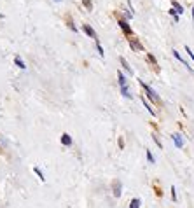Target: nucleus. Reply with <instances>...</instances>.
Instances as JSON below:
<instances>
[{"instance_id": "1", "label": "nucleus", "mask_w": 194, "mask_h": 208, "mask_svg": "<svg viewBox=\"0 0 194 208\" xmlns=\"http://www.w3.org/2000/svg\"><path fill=\"white\" fill-rule=\"evenodd\" d=\"M138 82H140V86H142V87H143V91H145L147 98H149V100H151L152 103H156V105H159V103H161V98L157 96V93H156L154 89H152V87L149 86V84H145L143 81H140V79H138Z\"/></svg>"}, {"instance_id": "2", "label": "nucleus", "mask_w": 194, "mask_h": 208, "mask_svg": "<svg viewBox=\"0 0 194 208\" xmlns=\"http://www.w3.org/2000/svg\"><path fill=\"white\" fill-rule=\"evenodd\" d=\"M121 193H122V184L119 180H114L112 182V194H114V198H119Z\"/></svg>"}, {"instance_id": "3", "label": "nucleus", "mask_w": 194, "mask_h": 208, "mask_svg": "<svg viewBox=\"0 0 194 208\" xmlns=\"http://www.w3.org/2000/svg\"><path fill=\"white\" fill-rule=\"evenodd\" d=\"M130 46L133 51H143V46L140 44V40H136L135 37H130Z\"/></svg>"}, {"instance_id": "4", "label": "nucleus", "mask_w": 194, "mask_h": 208, "mask_svg": "<svg viewBox=\"0 0 194 208\" xmlns=\"http://www.w3.org/2000/svg\"><path fill=\"white\" fill-rule=\"evenodd\" d=\"M82 30L86 32V35L87 37H91V39H95V40H98V37H96V32L89 26V24H82Z\"/></svg>"}, {"instance_id": "5", "label": "nucleus", "mask_w": 194, "mask_h": 208, "mask_svg": "<svg viewBox=\"0 0 194 208\" xmlns=\"http://www.w3.org/2000/svg\"><path fill=\"white\" fill-rule=\"evenodd\" d=\"M117 23H119V26L122 28V32H124V33H128V35H133V32H131V26L128 24V21H124V20H119Z\"/></svg>"}, {"instance_id": "6", "label": "nucleus", "mask_w": 194, "mask_h": 208, "mask_svg": "<svg viewBox=\"0 0 194 208\" xmlns=\"http://www.w3.org/2000/svg\"><path fill=\"white\" fill-rule=\"evenodd\" d=\"M171 138H173V142H175V147H177V149H182V145H184L182 136H180L179 133H173V135H171Z\"/></svg>"}, {"instance_id": "7", "label": "nucleus", "mask_w": 194, "mask_h": 208, "mask_svg": "<svg viewBox=\"0 0 194 208\" xmlns=\"http://www.w3.org/2000/svg\"><path fill=\"white\" fill-rule=\"evenodd\" d=\"M61 145H65V147L72 145V136L68 135V133H63V135H61Z\"/></svg>"}, {"instance_id": "8", "label": "nucleus", "mask_w": 194, "mask_h": 208, "mask_svg": "<svg viewBox=\"0 0 194 208\" xmlns=\"http://www.w3.org/2000/svg\"><path fill=\"white\" fill-rule=\"evenodd\" d=\"M117 79H119V86H128V81H126V77H124V73L122 72H117Z\"/></svg>"}, {"instance_id": "9", "label": "nucleus", "mask_w": 194, "mask_h": 208, "mask_svg": "<svg viewBox=\"0 0 194 208\" xmlns=\"http://www.w3.org/2000/svg\"><path fill=\"white\" fill-rule=\"evenodd\" d=\"M121 93H122V96H126V98H133V95H131V91H130V86H122L121 87Z\"/></svg>"}, {"instance_id": "10", "label": "nucleus", "mask_w": 194, "mask_h": 208, "mask_svg": "<svg viewBox=\"0 0 194 208\" xmlns=\"http://www.w3.org/2000/svg\"><path fill=\"white\" fill-rule=\"evenodd\" d=\"M14 65H16V67H20V68H23V70H24V68H26V65H24V61H23V60L20 58V56H16V58H14Z\"/></svg>"}, {"instance_id": "11", "label": "nucleus", "mask_w": 194, "mask_h": 208, "mask_svg": "<svg viewBox=\"0 0 194 208\" xmlns=\"http://www.w3.org/2000/svg\"><path fill=\"white\" fill-rule=\"evenodd\" d=\"M119 61H121V65H122V67H124V70H126L128 73H133V70H131V68H130V65H128V63H126V60H124V58H119Z\"/></svg>"}, {"instance_id": "12", "label": "nucleus", "mask_w": 194, "mask_h": 208, "mask_svg": "<svg viewBox=\"0 0 194 208\" xmlns=\"http://www.w3.org/2000/svg\"><path fill=\"white\" fill-rule=\"evenodd\" d=\"M33 171H35V175H37V177L40 179V182H44V180H46V177H44V173L40 171V168H39V166H35V168H33Z\"/></svg>"}, {"instance_id": "13", "label": "nucleus", "mask_w": 194, "mask_h": 208, "mask_svg": "<svg viewBox=\"0 0 194 208\" xmlns=\"http://www.w3.org/2000/svg\"><path fill=\"white\" fill-rule=\"evenodd\" d=\"M173 56H175V58H177V60H179V61H180V63H182V65H185V67H187V68H189V70H191V67H189V65H187V63H185V61H184V60L180 58V54H179V51H175V49H173Z\"/></svg>"}, {"instance_id": "14", "label": "nucleus", "mask_w": 194, "mask_h": 208, "mask_svg": "<svg viewBox=\"0 0 194 208\" xmlns=\"http://www.w3.org/2000/svg\"><path fill=\"white\" fill-rule=\"evenodd\" d=\"M130 208H140V199L138 198H133L130 203Z\"/></svg>"}, {"instance_id": "15", "label": "nucleus", "mask_w": 194, "mask_h": 208, "mask_svg": "<svg viewBox=\"0 0 194 208\" xmlns=\"http://www.w3.org/2000/svg\"><path fill=\"white\" fill-rule=\"evenodd\" d=\"M173 11H175V14H182L184 12V7L180 4H173Z\"/></svg>"}, {"instance_id": "16", "label": "nucleus", "mask_w": 194, "mask_h": 208, "mask_svg": "<svg viewBox=\"0 0 194 208\" xmlns=\"http://www.w3.org/2000/svg\"><path fill=\"white\" fill-rule=\"evenodd\" d=\"M147 60H149V61H151L152 65H154V68H156V70H159V68H157V61H156V58L152 56V54H147Z\"/></svg>"}, {"instance_id": "17", "label": "nucleus", "mask_w": 194, "mask_h": 208, "mask_svg": "<svg viewBox=\"0 0 194 208\" xmlns=\"http://www.w3.org/2000/svg\"><path fill=\"white\" fill-rule=\"evenodd\" d=\"M152 140L156 142V145L159 147V149H163V144H161V140L157 138V135H156V133H152Z\"/></svg>"}, {"instance_id": "18", "label": "nucleus", "mask_w": 194, "mask_h": 208, "mask_svg": "<svg viewBox=\"0 0 194 208\" xmlns=\"http://www.w3.org/2000/svg\"><path fill=\"white\" fill-rule=\"evenodd\" d=\"M96 51H98V54H100V56H103V54H105V51H103V47L100 46V42H98V40H96Z\"/></svg>"}, {"instance_id": "19", "label": "nucleus", "mask_w": 194, "mask_h": 208, "mask_svg": "<svg viewBox=\"0 0 194 208\" xmlns=\"http://www.w3.org/2000/svg\"><path fill=\"white\" fill-rule=\"evenodd\" d=\"M145 154H147V159H149V163H154V156H152V152H151V150H147V152H145Z\"/></svg>"}, {"instance_id": "20", "label": "nucleus", "mask_w": 194, "mask_h": 208, "mask_svg": "<svg viewBox=\"0 0 194 208\" xmlns=\"http://www.w3.org/2000/svg\"><path fill=\"white\" fill-rule=\"evenodd\" d=\"M143 105H145V108H147V110H149V112H151L152 116H156V112H154V110H152V107H151V105H149V103H147V102H145V100H143Z\"/></svg>"}, {"instance_id": "21", "label": "nucleus", "mask_w": 194, "mask_h": 208, "mask_svg": "<svg viewBox=\"0 0 194 208\" xmlns=\"http://www.w3.org/2000/svg\"><path fill=\"white\" fill-rule=\"evenodd\" d=\"M67 24L70 26V30H72V32H77V28H75V24L72 23V20H67Z\"/></svg>"}, {"instance_id": "22", "label": "nucleus", "mask_w": 194, "mask_h": 208, "mask_svg": "<svg viewBox=\"0 0 194 208\" xmlns=\"http://www.w3.org/2000/svg\"><path fill=\"white\" fill-rule=\"evenodd\" d=\"M82 4H84V5H86V7H87V11H91V9H93V4H91V0H84Z\"/></svg>"}, {"instance_id": "23", "label": "nucleus", "mask_w": 194, "mask_h": 208, "mask_svg": "<svg viewBox=\"0 0 194 208\" xmlns=\"http://www.w3.org/2000/svg\"><path fill=\"white\" fill-rule=\"evenodd\" d=\"M170 191H171V199H173V201H177V189L171 187Z\"/></svg>"}, {"instance_id": "24", "label": "nucleus", "mask_w": 194, "mask_h": 208, "mask_svg": "<svg viewBox=\"0 0 194 208\" xmlns=\"http://www.w3.org/2000/svg\"><path fill=\"white\" fill-rule=\"evenodd\" d=\"M185 51H187V54H189L191 58H192V60H194V53H192V51H191V49H189V47H187V46H185Z\"/></svg>"}, {"instance_id": "25", "label": "nucleus", "mask_w": 194, "mask_h": 208, "mask_svg": "<svg viewBox=\"0 0 194 208\" xmlns=\"http://www.w3.org/2000/svg\"><path fill=\"white\" fill-rule=\"evenodd\" d=\"M154 191H156V194H157V196H161V194H163V193H161V189H159V187H156Z\"/></svg>"}, {"instance_id": "26", "label": "nucleus", "mask_w": 194, "mask_h": 208, "mask_svg": "<svg viewBox=\"0 0 194 208\" xmlns=\"http://www.w3.org/2000/svg\"><path fill=\"white\" fill-rule=\"evenodd\" d=\"M2 18H4V14H2V12H0V20H2Z\"/></svg>"}, {"instance_id": "27", "label": "nucleus", "mask_w": 194, "mask_h": 208, "mask_svg": "<svg viewBox=\"0 0 194 208\" xmlns=\"http://www.w3.org/2000/svg\"><path fill=\"white\" fill-rule=\"evenodd\" d=\"M192 20H194V9H192Z\"/></svg>"}, {"instance_id": "28", "label": "nucleus", "mask_w": 194, "mask_h": 208, "mask_svg": "<svg viewBox=\"0 0 194 208\" xmlns=\"http://www.w3.org/2000/svg\"><path fill=\"white\" fill-rule=\"evenodd\" d=\"M54 2H61V0H54Z\"/></svg>"}]
</instances>
